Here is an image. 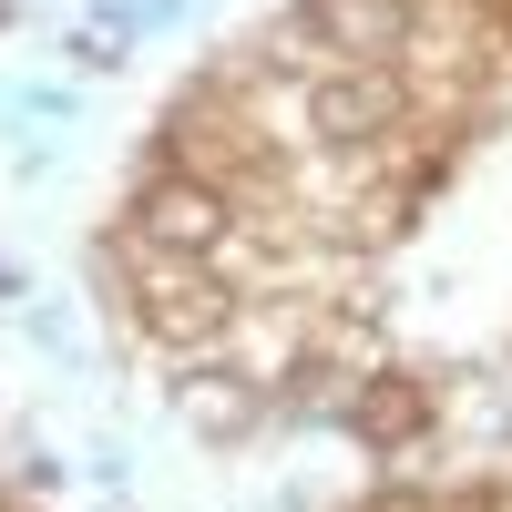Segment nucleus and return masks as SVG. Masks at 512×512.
I'll use <instances>...</instances> for the list:
<instances>
[{
    "label": "nucleus",
    "mask_w": 512,
    "mask_h": 512,
    "mask_svg": "<svg viewBox=\"0 0 512 512\" xmlns=\"http://www.w3.org/2000/svg\"><path fill=\"white\" fill-rule=\"evenodd\" d=\"M134 236L144 246H175V256H216L236 236V195L195 164H154L144 195H134Z\"/></svg>",
    "instance_id": "nucleus-1"
},
{
    "label": "nucleus",
    "mask_w": 512,
    "mask_h": 512,
    "mask_svg": "<svg viewBox=\"0 0 512 512\" xmlns=\"http://www.w3.org/2000/svg\"><path fill=\"white\" fill-rule=\"evenodd\" d=\"M359 431L369 441H420L431 431V390H420V379H379V390L359 400Z\"/></svg>",
    "instance_id": "nucleus-2"
}]
</instances>
